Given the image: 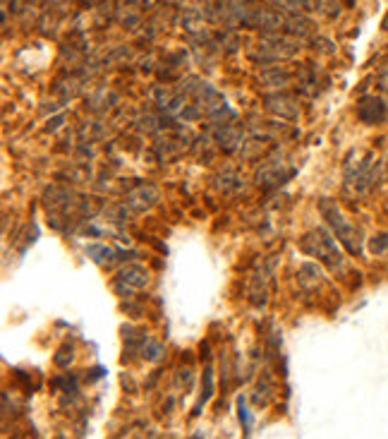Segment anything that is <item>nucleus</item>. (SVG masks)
Wrapping results in <instances>:
<instances>
[{
	"instance_id": "nucleus-3",
	"label": "nucleus",
	"mask_w": 388,
	"mask_h": 439,
	"mask_svg": "<svg viewBox=\"0 0 388 439\" xmlns=\"http://www.w3.org/2000/svg\"><path fill=\"white\" fill-rule=\"evenodd\" d=\"M360 118L369 125H376L386 118V106L381 99H374V96H367V99L360 101Z\"/></svg>"
},
{
	"instance_id": "nucleus-4",
	"label": "nucleus",
	"mask_w": 388,
	"mask_h": 439,
	"mask_svg": "<svg viewBox=\"0 0 388 439\" xmlns=\"http://www.w3.org/2000/svg\"><path fill=\"white\" fill-rule=\"evenodd\" d=\"M369 250H371L374 254H384V252H388V233H379V236L371 238Z\"/></svg>"
},
{
	"instance_id": "nucleus-1",
	"label": "nucleus",
	"mask_w": 388,
	"mask_h": 439,
	"mask_svg": "<svg viewBox=\"0 0 388 439\" xmlns=\"http://www.w3.org/2000/svg\"><path fill=\"white\" fill-rule=\"evenodd\" d=\"M321 212L326 214V218H329V223L336 228V233H338L340 243H343L345 247H348L352 254H360V250H362L360 233H357V228H352V226H350L348 218H345L343 214L338 212V207H336L333 202H324V204H321Z\"/></svg>"
},
{
	"instance_id": "nucleus-2",
	"label": "nucleus",
	"mask_w": 388,
	"mask_h": 439,
	"mask_svg": "<svg viewBox=\"0 0 388 439\" xmlns=\"http://www.w3.org/2000/svg\"><path fill=\"white\" fill-rule=\"evenodd\" d=\"M304 250H307L309 254H316V257H321L324 262H329L331 267H338V264H340L338 247H336L333 238H331L326 231H314L311 236H307Z\"/></svg>"
}]
</instances>
